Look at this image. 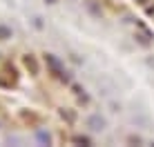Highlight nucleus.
Wrapping results in <instances>:
<instances>
[{"instance_id":"f257e3e1","label":"nucleus","mask_w":154,"mask_h":147,"mask_svg":"<svg viewBox=\"0 0 154 147\" xmlns=\"http://www.w3.org/2000/svg\"><path fill=\"white\" fill-rule=\"evenodd\" d=\"M45 60H47V65H49V69L54 71V76H58L60 80H69V76H67V71L63 69V65H60V60L56 58L54 54H45Z\"/></svg>"},{"instance_id":"f03ea898","label":"nucleus","mask_w":154,"mask_h":147,"mask_svg":"<svg viewBox=\"0 0 154 147\" xmlns=\"http://www.w3.org/2000/svg\"><path fill=\"white\" fill-rule=\"evenodd\" d=\"M23 62H25V67L29 69V74H31V76H38L40 67H38V60H36V56H34V54L23 56Z\"/></svg>"},{"instance_id":"7ed1b4c3","label":"nucleus","mask_w":154,"mask_h":147,"mask_svg":"<svg viewBox=\"0 0 154 147\" xmlns=\"http://www.w3.org/2000/svg\"><path fill=\"white\" fill-rule=\"evenodd\" d=\"M87 127H89V129H94V132H100V129L105 127V118H103V116H98V114H94V116H89V118H87Z\"/></svg>"},{"instance_id":"20e7f679","label":"nucleus","mask_w":154,"mask_h":147,"mask_svg":"<svg viewBox=\"0 0 154 147\" xmlns=\"http://www.w3.org/2000/svg\"><path fill=\"white\" fill-rule=\"evenodd\" d=\"M36 140H38L40 145H51V136H49V132H45V129H38V132H36Z\"/></svg>"},{"instance_id":"39448f33","label":"nucleus","mask_w":154,"mask_h":147,"mask_svg":"<svg viewBox=\"0 0 154 147\" xmlns=\"http://www.w3.org/2000/svg\"><path fill=\"white\" fill-rule=\"evenodd\" d=\"M14 36L11 27H7V25H0V40H9Z\"/></svg>"},{"instance_id":"423d86ee","label":"nucleus","mask_w":154,"mask_h":147,"mask_svg":"<svg viewBox=\"0 0 154 147\" xmlns=\"http://www.w3.org/2000/svg\"><path fill=\"white\" fill-rule=\"evenodd\" d=\"M20 116H23L25 123H36V120H38V116H36V114H31V112H23Z\"/></svg>"},{"instance_id":"0eeeda50","label":"nucleus","mask_w":154,"mask_h":147,"mask_svg":"<svg viewBox=\"0 0 154 147\" xmlns=\"http://www.w3.org/2000/svg\"><path fill=\"white\" fill-rule=\"evenodd\" d=\"M87 9H89L94 16H98V18H100V14H103V11H100V7H96V4H94V0H92V2H87Z\"/></svg>"},{"instance_id":"6e6552de","label":"nucleus","mask_w":154,"mask_h":147,"mask_svg":"<svg viewBox=\"0 0 154 147\" xmlns=\"http://www.w3.org/2000/svg\"><path fill=\"white\" fill-rule=\"evenodd\" d=\"M74 143H78V145H92V140H89L87 136H74Z\"/></svg>"},{"instance_id":"1a4fd4ad","label":"nucleus","mask_w":154,"mask_h":147,"mask_svg":"<svg viewBox=\"0 0 154 147\" xmlns=\"http://www.w3.org/2000/svg\"><path fill=\"white\" fill-rule=\"evenodd\" d=\"M45 2H47V4H56L58 0H45Z\"/></svg>"}]
</instances>
